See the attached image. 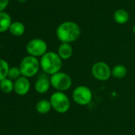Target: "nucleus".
<instances>
[{
    "label": "nucleus",
    "mask_w": 135,
    "mask_h": 135,
    "mask_svg": "<svg viewBox=\"0 0 135 135\" xmlns=\"http://www.w3.org/2000/svg\"><path fill=\"white\" fill-rule=\"evenodd\" d=\"M10 0H0V12L4 11V10L7 7Z\"/></svg>",
    "instance_id": "20"
},
{
    "label": "nucleus",
    "mask_w": 135,
    "mask_h": 135,
    "mask_svg": "<svg viewBox=\"0 0 135 135\" xmlns=\"http://www.w3.org/2000/svg\"><path fill=\"white\" fill-rule=\"evenodd\" d=\"M15 83L9 78H7L0 82V89L4 93H11L14 91Z\"/></svg>",
    "instance_id": "17"
},
{
    "label": "nucleus",
    "mask_w": 135,
    "mask_h": 135,
    "mask_svg": "<svg viewBox=\"0 0 135 135\" xmlns=\"http://www.w3.org/2000/svg\"><path fill=\"white\" fill-rule=\"evenodd\" d=\"M9 69V64L6 60L0 59V82L7 78Z\"/></svg>",
    "instance_id": "18"
},
{
    "label": "nucleus",
    "mask_w": 135,
    "mask_h": 135,
    "mask_svg": "<svg viewBox=\"0 0 135 135\" xmlns=\"http://www.w3.org/2000/svg\"><path fill=\"white\" fill-rule=\"evenodd\" d=\"M51 87L50 79L45 75L40 76L34 85L35 90L39 94H45L49 91V88Z\"/></svg>",
    "instance_id": "10"
},
{
    "label": "nucleus",
    "mask_w": 135,
    "mask_h": 135,
    "mask_svg": "<svg viewBox=\"0 0 135 135\" xmlns=\"http://www.w3.org/2000/svg\"><path fill=\"white\" fill-rule=\"evenodd\" d=\"M129 18V13L124 9H118L114 13V20L119 25L126 24Z\"/></svg>",
    "instance_id": "13"
},
{
    "label": "nucleus",
    "mask_w": 135,
    "mask_h": 135,
    "mask_svg": "<svg viewBox=\"0 0 135 135\" xmlns=\"http://www.w3.org/2000/svg\"><path fill=\"white\" fill-rule=\"evenodd\" d=\"M93 98V93L91 90L87 86H78L73 91V101L80 106L88 105Z\"/></svg>",
    "instance_id": "6"
},
{
    "label": "nucleus",
    "mask_w": 135,
    "mask_h": 135,
    "mask_svg": "<svg viewBox=\"0 0 135 135\" xmlns=\"http://www.w3.org/2000/svg\"><path fill=\"white\" fill-rule=\"evenodd\" d=\"M21 76H22V73H21L19 67H11V68H10L7 78L11 79V80H17Z\"/></svg>",
    "instance_id": "19"
},
{
    "label": "nucleus",
    "mask_w": 135,
    "mask_h": 135,
    "mask_svg": "<svg viewBox=\"0 0 135 135\" xmlns=\"http://www.w3.org/2000/svg\"><path fill=\"white\" fill-rule=\"evenodd\" d=\"M132 31H133V33L135 34V26H133V29H132Z\"/></svg>",
    "instance_id": "21"
},
{
    "label": "nucleus",
    "mask_w": 135,
    "mask_h": 135,
    "mask_svg": "<svg viewBox=\"0 0 135 135\" xmlns=\"http://www.w3.org/2000/svg\"><path fill=\"white\" fill-rule=\"evenodd\" d=\"M63 60L57 52L48 51L40 59V66L42 71L48 75H53L60 72Z\"/></svg>",
    "instance_id": "2"
},
{
    "label": "nucleus",
    "mask_w": 135,
    "mask_h": 135,
    "mask_svg": "<svg viewBox=\"0 0 135 135\" xmlns=\"http://www.w3.org/2000/svg\"><path fill=\"white\" fill-rule=\"evenodd\" d=\"M30 90V82L28 78L21 76L15 82L14 91L18 95H25Z\"/></svg>",
    "instance_id": "9"
},
{
    "label": "nucleus",
    "mask_w": 135,
    "mask_h": 135,
    "mask_svg": "<svg viewBox=\"0 0 135 135\" xmlns=\"http://www.w3.org/2000/svg\"><path fill=\"white\" fill-rule=\"evenodd\" d=\"M51 86L56 90V91H67L69 90L73 84L72 77L65 73L59 72L49 77Z\"/></svg>",
    "instance_id": "5"
},
{
    "label": "nucleus",
    "mask_w": 135,
    "mask_h": 135,
    "mask_svg": "<svg viewBox=\"0 0 135 135\" xmlns=\"http://www.w3.org/2000/svg\"><path fill=\"white\" fill-rule=\"evenodd\" d=\"M127 69L123 64H117L111 69V76L116 79H123L127 75Z\"/></svg>",
    "instance_id": "14"
},
{
    "label": "nucleus",
    "mask_w": 135,
    "mask_h": 135,
    "mask_svg": "<svg viewBox=\"0 0 135 135\" xmlns=\"http://www.w3.org/2000/svg\"><path fill=\"white\" fill-rule=\"evenodd\" d=\"M12 24V18L11 15L5 12H0V33L9 30Z\"/></svg>",
    "instance_id": "12"
},
{
    "label": "nucleus",
    "mask_w": 135,
    "mask_h": 135,
    "mask_svg": "<svg viewBox=\"0 0 135 135\" xmlns=\"http://www.w3.org/2000/svg\"><path fill=\"white\" fill-rule=\"evenodd\" d=\"M52 109V105L49 100L41 99L36 104V110L41 114H48Z\"/></svg>",
    "instance_id": "16"
},
{
    "label": "nucleus",
    "mask_w": 135,
    "mask_h": 135,
    "mask_svg": "<svg viewBox=\"0 0 135 135\" xmlns=\"http://www.w3.org/2000/svg\"><path fill=\"white\" fill-rule=\"evenodd\" d=\"M26 49L29 56L37 58L41 57L48 52V45L44 40L41 38H34L27 43Z\"/></svg>",
    "instance_id": "7"
},
{
    "label": "nucleus",
    "mask_w": 135,
    "mask_h": 135,
    "mask_svg": "<svg viewBox=\"0 0 135 135\" xmlns=\"http://www.w3.org/2000/svg\"><path fill=\"white\" fill-rule=\"evenodd\" d=\"M57 54L62 60H67L72 57L73 54V49L69 43H61L57 49Z\"/></svg>",
    "instance_id": "11"
},
{
    "label": "nucleus",
    "mask_w": 135,
    "mask_h": 135,
    "mask_svg": "<svg viewBox=\"0 0 135 135\" xmlns=\"http://www.w3.org/2000/svg\"><path fill=\"white\" fill-rule=\"evenodd\" d=\"M40 60L32 56H25L19 65V69L22 73V76L26 78L33 77L38 73L40 69Z\"/></svg>",
    "instance_id": "3"
},
{
    "label": "nucleus",
    "mask_w": 135,
    "mask_h": 135,
    "mask_svg": "<svg viewBox=\"0 0 135 135\" xmlns=\"http://www.w3.org/2000/svg\"><path fill=\"white\" fill-rule=\"evenodd\" d=\"M52 108L59 114H64L68 112L71 107L70 99L64 92L55 91L52 94L49 99Z\"/></svg>",
    "instance_id": "4"
},
{
    "label": "nucleus",
    "mask_w": 135,
    "mask_h": 135,
    "mask_svg": "<svg viewBox=\"0 0 135 135\" xmlns=\"http://www.w3.org/2000/svg\"><path fill=\"white\" fill-rule=\"evenodd\" d=\"M81 30L79 25L72 21H66L58 26L56 30V37L61 43H69L79 39Z\"/></svg>",
    "instance_id": "1"
},
{
    "label": "nucleus",
    "mask_w": 135,
    "mask_h": 135,
    "mask_svg": "<svg viewBox=\"0 0 135 135\" xmlns=\"http://www.w3.org/2000/svg\"><path fill=\"white\" fill-rule=\"evenodd\" d=\"M0 49H1V44H0Z\"/></svg>",
    "instance_id": "22"
},
{
    "label": "nucleus",
    "mask_w": 135,
    "mask_h": 135,
    "mask_svg": "<svg viewBox=\"0 0 135 135\" xmlns=\"http://www.w3.org/2000/svg\"><path fill=\"white\" fill-rule=\"evenodd\" d=\"M91 74L99 81H107L111 76V69L106 62L99 61L92 65Z\"/></svg>",
    "instance_id": "8"
},
{
    "label": "nucleus",
    "mask_w": 135,
    "mask_h": 135,
    "mask_svg": "<svg viewBox=\"0 0 135 135\" xmlns=\"http://www.w3.org/2000/svg\"><path fill=\"white\" fill-rule=\"evenodd\" d=\"M9 31L12 35L15 37H20L24 34L26 31V27L25 25L21 22H12Z\"/></svg>",
    "instance_id": "15"
}]
</instances>
